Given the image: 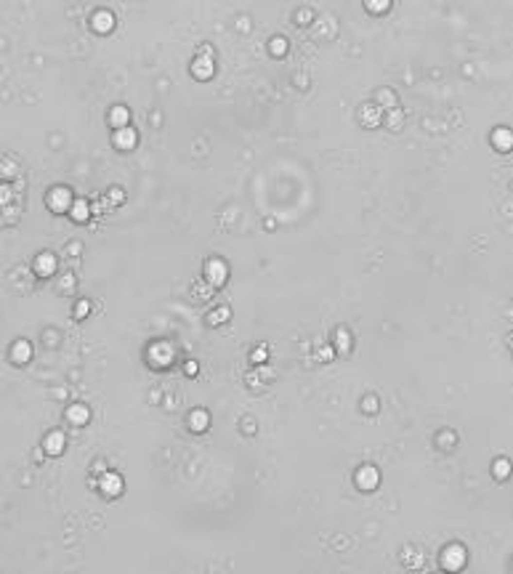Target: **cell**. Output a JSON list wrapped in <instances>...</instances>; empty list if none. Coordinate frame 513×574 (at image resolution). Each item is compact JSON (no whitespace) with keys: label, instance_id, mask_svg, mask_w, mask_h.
<instances>
[{"label":"cell","instance_id":"1","mask_svg":"<svg viewBox=\"0 0 513 574\" xmlns=\"http://www.w3.org/2000/svg\"><path fill=\"white\" fill-rule=\"evenodd\" d=\"M64 197H69V194H67L64 189H56V191H53V197H51V205H53V207H64L67 202H69V200L64 202Z\"/></svg>","mask_w":513,"mask_h":574},{"label":"cell","instance_id":"2","mask_svg":"<svg viewBox=\"0 0 513 574\" xmlns=\"http://www.w3.org/2000/svg\"><path fill=\"white\" fill-rule=\"evenodd\" d=\"M59 449H61V436H59V433H53V436H51L48 439V452H59Z\"/></svg>","mask_w":513,"mask_h":574},{"label":"cell","instance_id":"3","mask_svg":"<svg viewBox=\"0 0 513 574\" xmlns=\"http://www.w3.org/2000/svg\"><path fill=\"white\" fill-rule=\"evenodd\" d=\"M16 359H19V356H24V359H30V346H27V343H19V346H16Z\"/></svg>","mask_w":513,"mask_h":574},{"label":"cell","instance_id":"4","mask_svg":"<svg viewBox=\"0 0 513 574\" xmlns=\"http://www.w3.org/2000/svg\"><path fill=\"white\" fill-rule=\"evenodd\" d=\"M37 269H40V271H43V269H46V271H51V269H53V261H51V258H40Z\"/></svg>","mask_w":513,"mask_h":574},{"label":"cell","instance_id":"5","mask_svg":"<svg viewBox=\"0 0 513 574\" xmlns=\"http://www.w3.org/2000/svg\"><path fill=\"white\" fill-rule=\"evenodd\" d=\"M362 481H364V473H359V484H362ZM373 481H375V473L367 468V484H373Z\"/></svg>","mask_w":513,"mask_h":574}]
</instances>
